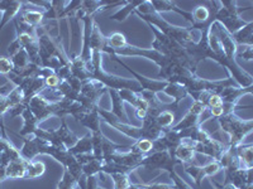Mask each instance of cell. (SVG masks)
Segmentation results:
<instances>
[{
	"mask_svg": "<svg viewBox=\"0 0 253 189\" xmlns=\"http://www.w3.org/2000/svg\"><path fill=\"white\" fill-rule=\"evenodd\" d=\"M142 3H143V1H134V0H133V1H128V4H126L121 10H118L115 14L110 15L109 19L117 20V22H123V20H126V17H128L132 12H134L135 9L138 8Z\"/></svg>",
	"mask_w": 253,
	"mask_h": 189,
	"instance_id": "obj_26",
	"label": "cell"
},
{
	"mask_svg": "<svg viewBox=\"0 0 253 189\" xmlns=\"http://www.w3.org/2000/svg\"><path fill=\"white\" fill-rule=\"evenodd\" d=\"M104 47H105V35L101 33L99 26L95 22L94 26H92L91 37H90V49H91V53L95 51L103 53Z\"/></svg>",
	"mask_w": 253,
	"mask_h": 189,
	"instance_id": "obj_22",
	"label": "cell"
},
{
	"mask_svg": "<svg viewBox=\"0 0 253 189\" xmlns=\"http://www.w3.org/2000/svg\"><path fill=\"white\" fill-rule=\"evenodd\" d=\"M10 61H12L13 66H14V69H13V71H20V69L26 68L29 63H31L28 53H27V51L24 48L19 49L14 56H12V57H10Z\"/></svg>",
	"mask_w": 253,
	"mask_h": 189,
	"instance_id": "obj_29",
	"label": "cell"
},
{
	"mask_svg": "<svg viewBox=\"0 0 253 189\" xmlns=\"http://www.w3.org/2000/svg\"><path fill=\"white\" fill-rule=\"evenodd\" d=\"M109 56H110V60H113V61H115L117 63H119L122 67H124L126 71L134 76L135 81H137V82L141 85L142 92H152V94H157V92L164 91V90L166 89L167 85H169V82H167V81H164V80L162 81L148 80V78H146L144 76H141L139 73H137V72H135L134 69L130 68L128 64H126V63H124L121 58H118V56H115V55H109Z\"/></svg>",
	"mask_w": 253,
	"mask_h": 189,
	"instance_id": "obj_6",
	"label": "cell"
},
{
	"mask_svg": "<svg viewBox=\"0 0 253 189\" xmlns=\"http://www.w3.org/2000/svg\"><path fill=\"white\" fill-rule=\"evenodd\" d=\"M78 184L79 182L70 174L69 170L65 169L62 179H61L57 184V189H75Z\"/></svg>",
	"mask_w": 253,
	"mask_h": 189,
	"instance_id": "obj_32",
	"label": "cell"
},
{
	"mask_svg": "<svg viewBox=\"0 0 253 189\" xmlns=\"http://www.w3.org/2000/svg\"><path fill=\"white\" fill-rule=\"evenodd\" d=\"M108 92H109L110 97H112V103H113V109H112V114L114 115L115 118L118 119L119 121L123 120L124 124H129L128 123V116L126 114V110H124L123 106V100L121 98L118 94V90H113V89H108Z\"/></svg>",
	"mask_w": 253,
	"mask_h": 189,
	"instance_id": "obj_18",
	"label": "cell"
},
{
	"mask_svg": "<svg viewBox=\"0 0 253 189\" xmlns=\"http://www.w3.org/2000/svg\"><path fill=\"white\" fill-rule=\"evenodd\" d=\"M236 157L239 163L245 168H253V148L252 145H242L239 144L236 149Z\"/></svg>",
	"mask_w": 253,
	"mask_h": 189,
	"instance_id": "obj_20",
	"label": "cell"
},
{
	"mask_svg": "<svg viewBox=\"0 0 253 189\" xmlns=\"http://www.w3.org/2000/svg\"><path fill=\"white\" fill-rule=\"evenodd\" d=\"M150 26V24H148ZM152 32L155 33V40L152 43V49L160 52L161 55L167 56L170 58H175V60H181V61H187L190 62L189 57H187L186 52L182 48L177 42H175L171 38L166 37L165 34H162L161 32L158 31L157 28H155L153 26H150ZM191 63V62H190ZM193 64V63H191Z\"/></svg>",
	"mask_w": 253,
	"mask_h": 189,
	"instance_id": "obj_3",
	"label": "cell"
},
{
	"mask_svg": "<svg viewBox=\"0 0 253 189\" xmlns=\"http://www.w3.org/2000/svg\"><path fill=\"white\" fill-rule=\"evenodd\" d=\"M61 119H62V123H61V126L57 130H43L38 127L33 135L38 136L40 139H43V140L48 141L52 145L70 149V148H72V146L78 143L79 138L74 132L70 131L65 118Z\"/></svg>",
	"mask_w": 253,
	"mask_h": 189,
	"instance_id": "obj_2",
	"label": "cell"
},
{
	"mask_svg": "<svg viewBox=\"0 0 253 189\" xmlns=\"http://www.w3.org/2000/svg\"><path fill=\"white\" fill-rule=\"evenodd\" d=\"M195 150H194V141L189 139H182L178 146L172 152V157L180 164H194L195 160Z\"/></svg>",
	"mask_w": 253,
	"mask_h": 189,
	"instance_id": "obj_10",
	"label": "cell"
},
{
	"mask_svg": "<svg viewBox=\"0 0 253 189\" xmlns=\"http://www.w3.org/2000/svg\"><path fill=\"white\" fill-rule=\"evenodd\" d=\"M14 69L12 61L8 57H0V75L8 76L10 75Z\"/></svg>",
	"mask_w": 253,
	"mask_h": 189,
	"instance_id": "obj_34",
	"label": "cell"
},
{
	"mask_svg": "<svg viewBox=\"0 0 253 189\" xmlns=\"http://www.w3.org/2000/svg\"><path fill=\"white\" fill-rule=\"evenodd\" d=\"M130 150L138 153L141 155H148L150 153L153 152V141L148 140V139H141V140H137L132 146H130Z\"/></svg>",
	"mask_w": 253,
	"mask_h": 189,
	"instance_id": "obj_30",
	"label": "cell"
},
{
	"mask_svg": "<svg viewBox=\"0 0 253 189\" xmlns=\"http://www.w3.org/2000/svg\"><path fill=\"white\" fill-rule=\"evenodd\" d=\"M27 106L35 115L38 123L46 120L49 116H55V102H49L42 94H36L35 97H32Z\"/></svg>",
	"mask_w": 253,
	"mask_h": 189,
	"instance_id": "obj_7",
	"label": "cell"
},
{
	"mask_svg": "<svg viewBox=\"0 0 253 189\" xmlns=\"http://www.w3.org/2000/svg\"><path fill=\"white\" fill-rule=\"evenodd\" d=\"M164 92L166 94H169L170 97L175 98V105H177L178 102L184 98H186L189 96L187 94L186 89L182 86L181 83H177V82H169V85L166 86V89L164 90Z\"/></svg>",
	"mask_w": 253,
	"mask_h": 189,
	"instance_id": "obj_21",
	"label": "cell"
},
{
	"mask_svg": "<svg viewBox=\"0 0 253 189\" xmlns=\"http://www.w3.org/2000/svg\"><path fill=\"white\" fill-rule=\"evenodd\" d=\"M126 44H128V42H126V35L121 33V32H114L110 35L105 37V47L104 48L115 51V49L124 48Z\"/></svg>",
	"mask_w": 253,
	"mask_h": 189,
	"instance_id": "obj_24",
	"label": "cell"
},
{
	"mask_svg": "<svg viewBox=\"0 0 253 189\" xmlns=\"http://www.w3.org/2000/svg\"><path fill=\"white\" fill-rule=\"evenodd\" d=\"M85 189H105V188L99 186L98 175H92V177L86 178V188Z\"/></svg>",
	"mask_w": 253,
	"mask_h": 189,
	"instance_id": "obj_35",
	"label": "cell"
},
{
	"mask_svg": "<svg viewBox=\"0 0 253 189\" xmlns=\"http://www.w3.org/2000/svg\"><path fill=\"white\" fill-rule=\"evenodd\" d=\"M24 1H6V0H1L0 1V12H3V18L0 22V31L3 29V27L6 23H9L10 20H14L18 17L22 9H23Z\"/></svg>",
	"mask_w": 253,
	"mask_h": 189,
	"instance_id": "obj_11",
	"label": "cell"
},
{
	"mask_svg": "<svg viewBox=\"0 0 253 189\" xmlns=\"http://www.w3.org/2000/svg\"><path fill=\"white\" fill-rule=\"evenodd\" d=\"M218 124L220 126V131L227 134L229 139L228 146L232 149H236L239 144H242V140L251 134L253 129V121L238 118L236 111L219 116Z\"/></svg>",
	"mask_w": 253,
	"mask_h": 189,
	"instance_id": "obj_1",
	"label": "cell"
},
{
	"mask_svg": "<svg viewBox=\"0 0 253 189\" xmlns=\"http://www.w3.org/2000/svg\"><path fill=\"white\" fill-rule=\"evenodd\" d=\"M19 18L23 20L24 23L31 27H35V28H40L41 26L44 24V12H41L37 9L23 8L22 9V15Z\"/></svg>",
	"mask_w": 253,
	"mask_h": 189,
	"instance_id": "obj_15",
	"label": "cell"
},
{
	"mask_svg": "<svg viewBox=\"0 0 253 189\" xmlns=\"http://www.w3.org/2000/svg\"><path fill=\"white\" fill-rule=\"evenodd\" d=\"M27 175V160L23 158L12 160L5 168L6 179H18V178H26Z\"/></svg>",
	"mask_w": 253,
	"mask_h": 189,
	"instance_id": "obj_14",
	"label": "cell"
},
{
	"mask_svg": "<svg viewBox=\"0 0 253 189\" xmlns=\"http://www.w3.org/2000/svg\"><path fill=\"white\" fill-rule=\"evenodd\" d=\"M242 58L246 62H251L253 60V46H237L236 60Z\"/></svg>",
	"mask_w": 253,
	"mask_h": 189,
	"instance_id": "obj_33",
	"label": "cell"
},
{
	"mask_svg": "<svg viewBox=\"0 0 253 189\" xmlns=\"http://www.w3.org/2000/svg\"><path fill=\"white\" fill-rule=\"evenodd\" d=\"M114 183V189H128L132 184L130 182V174H126V173H114L110 174Z\"/></svg>",
	"mask_w": 253,
	"mask_h": 189,
	"instance_id": "obj_31",
	"label": "cell"
},
{
	"mask_svg": "<svg viewBox=\"0 0 253 189\" xmlns=\"http://www.w3.org/2000/svg\"><path fill=\"white\" fill-rule=\"evenodd\" d=\"M46 172V165L43 161H33L27 160V175L26 178L29 179H35V178H40Z\"/></svg>",
	"mask_w": 253,
	"mask_h": 189,
	"instance_id": "obj_27",
	"label": "cell"
},
{
	"mask_svg": "<svg viewBox=\"0 0 253 189\" xmlns=\"http://www.w3.org/2000/svg\"><path fill=\"white\" fill-rule=\"evenodd\" d=\"M22 116L24 119V125L23 129L20 130V132H18V135L20 136H28V135H33L36 132V130L38 129V120L36 119V116L32 114V111L29 110V107L26 105V109L22 112Z\"/></svg>",
	"mask_w": 253,
	"mask_h": 189,
	"instance_id": "obj_19",
	"label": "cell"
},
{
	"mask_svg": "<svg viewBox=\"0 0 253 189\" xmlns=\"http://www.w3.org/2000/svg\"><path fill=\"white\" fill-rule=\"evenodd\" d=\"M96 107H95L94 110H91V111L85 112V114L81 115L80 118L76 119L81 125L91 130V134L92 132H101V129H100L101 119H100V115L98 114Z\"/></svg>",
	"mask_w": 253,
	"mask_h": 189,
	"instance_id": "obj_13",
	"label": "cell"
},
{
	"mask_svg": "<svg viewBox=\"0 0 253 189\" xmlns=\"http://www.w3.org/2000/svg\"><path fill=\"white\" fill-rule=\"evenodd\" d=\"M245 189H253V184H250V186H247V187H246Z\"/></svg>",
	"mask_w": 253,
	"mask_h": 189,
	"instance_id": "obj_36",
	"label": "cell"
},
{
	"mask_svg": "<svg viewBox=\"0 0 253 189\" xmlns=\"http://www.w3.org/2000/svg\"><path fill=\"white\" fill-rule=\"evenodd\" d=\"M205 111H207V107L200 101H194L190 110L187 111V114L184 116V119L181 121H178L176 125H173L171 129L185 130L190 129V127H194V126L202 125L200 124V118H202Z\"/></svg>",
	"mask_w": 253,
	"mask_h": 189,
	"instance_id": "obj_9",
	"label": "cell"
},
{
	"mask_svg": "<svg viewBox=\"0 0 253 189\" xmlns=\"http://www.w3.org/2000/svg\"><path fill=\"white\" fill-rule=\"evenodd\" d=\"M155 119L157 125L162 130H167L173 126V123H175V114L171 110L162 109L156 114Z\"/></svg>",
	"mask_w": 253,
	"mask_h": 189,
	"instance_id": "obj_23",
	"label": "cell"
},
{
	"mask_svg": "<svg viewBox=\"0 0 253 189\" xmlns=\"http://www.w3.org/2000/svg\"><path fill=\"white\" fill-rule=\"evenodd\" d=\"M107 91V87L98 80L91 78V80L84 81L78 102H80L86 110L91 111L98 106V101L101 97V94H104Z\"/></svg>",
	"mask_w": 253,
	"mask_h": 189,
	"instance_id": "obj_4",
	"label": "cell"
},
{
	"mask_svg": "<svg viewBox=\"0 0 253 189\" xmlns=\"http://www.w3.org/2000/svg\"><path fill=\"white\" fill-rule=\"evenodd\" d=\"M176 164L180 163L172 157L170 152L164 150V152H152L148 155H144L139 163V166H144L148 170L164 169L171 173L175 170Z\"/></svg>",
	"mask_w": 253,
	"mask_h": 189,
	"instance_id": "obj_5",
	"label": "cell"
},
{
	"mask_svg": "<svg viewBox=\"0 0 253 189\" xmlns=\"http://www.w3.org/2000/svg\"><path fill=\"white\" fill-rule=\"evenodd\" d=\"M119 96L123 100V102H129L133 107L135 109V111H148L150 110V103L148 101L144 100L139 94H135V92L129 91V90H119L118 91Z\"/></svg>",
	"mask_w": 253,
	"mask_h": 189,
	"instance_id": "obj_12",
	"label": "cell"
},
{
	"mask_svg": "<svg viewBox=\"0 0 253 189\" xmlns=\"http://www.w3.org/2000/svg\"><path fill=\"white\" fill-rule=\"evenodd\" d=\"M184 168H185V172H186L190 177L193 178L198 186H200L202 179H204V178L207 177H213V175H215L216 173L221 169V166L218 160H211L203 166L196 165L195 163L184 164Z\"/></svg>",
	"mask_w": 253,
	"mask_h": 189,
	"instance_id": "obj_8",
	"label": "cell"
},
{
	"mask_svg": "<svg viewBox=\"0 0 253 189\" xmlns=\"http://www.w3.org/2000/svg\"><path fill=\"white\" fill-rule=\"evenodd\" d=\"M151 5H152L153 10H155L157 14H162L165 12H175L177 13L180 10L177 5H176L175 1H169V0H151Z\"/></svg>",
	"mask_w": 253,
	"mask_h": 189,
	"instance_id": "obj_28",
	"label": "cell"
},
{
	"mask_svg": "<svg viewBox=\"0 0 253 189\" xmlns=\"http://www.w3.org/2000/svg\"><path fill=\"white\" fill-rule=\"evenodd\" d=\"M237 46H253V22H248L243 28L230 35Z\"/></svg>",
	"mask_w": 253,
	"mask_h": 189,
	"instance_id": "obj_16",
	"label": "cell"
},
{
	"mask_svg": "<svg viewBox=\"0 0 253 189\" xmlns=\"http://www.w3.org/2000/svg\"><path fill=\"white\" fill-rule=\"evenodd\" d=\"M251 92H252V87L242 89V87L239 86H234V87H225V89H223L220 92H219V94H220L223 102L237 103V101L239 100V97L245 96V94H251Z\"/></svg>",
	"mask_w": 253,
	"mask_h": 189,
	"instance_id": "obj_17",
	"label": "cell"
},
{
	"mask_svg": "<svg viewBox=\"0 0 253 189\" xmlns=\"http://www.w3.org/2000/svg\"><path fill=\"white\" fill-rule=\"evenodd\" d=\"M69 152L72 155H80V154H90L92 153V141L91 135H86L83 139H79L75 145L70 148Z\"/></svg>",
	"mask_w": 253,
	"mask_h": 189,
	"instance_id": "obj_25",
	"label": "cell"
}]
</instances>
